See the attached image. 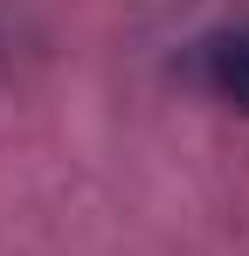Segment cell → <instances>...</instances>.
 Segmentation results:
<instances>
[{
  "mask_svg": "<svg viewBox=\"0 0 249 256\" xmlns=\"http://www.w3.org/2000/svg\"><path fill=\"white\" fill-rule=\"evenodd\" d=\"M208 84H214V97H222V104L249 111V28L214 35V42H208Z\"/></svg>",
  "mask_w": 249,
  "mask_h": 256,
  "instance_id": "6da1fadb",
  "label": "cell"
}]
</instances>
